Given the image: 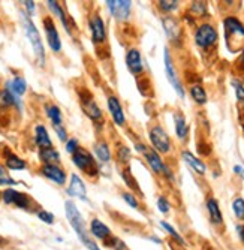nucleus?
<instances>
[{
  "instance_id": "f257e3e1",
  "label": "nucleus",
  "mask_w": 244,
  "mask_h": 250,
  "mask_svg": "<svg viewBox=\"0 0 244 250\" xmlns=\"http://www.w3.org/2000/svg\"><path fill=\"white\" fill-rule=\"evenodd\" d=\"M64 211H66V217H68L72 229L75 231L77 237L80 238V241L88 249V250H102L99 247V244L93 240L92 234L88 232L85 220L82 217V214L80 213V210L77 208L74 201H66L64 202Z\"/></svg>"
},
{
  "instance_id": "f03ea898",
  "label": "nucleus",
  "mask_w": 244,
  "mask_h": 250,
  "mask_svg": "<svg viewBox=\"0 0 244 250\" xmlns=\"http://www.w3.org/2000/svg\"><path fill=\"white\" fill-rule=\"evenodd\" d=\"M224 32L226 47L231 53H238L244 48V22L235 15L224 18Z\"/></svg>"
},
{
  "instance_id": "7ed1b4c3",
  "label": "nucleus",
  "mask_w": 244,
  "mask_h": 250,
  "mask_svg": "<svg viewBox=\"0 0 244 250\" xmlns=\"http://www.w3.org/2000/svg\"><path fill=\"white\" fill-rule=\"evenodd\" d=\"M135 148H137L138 153L142 154L145 164L148 165V168L154 174L161 175V177H163L166 180L174 181V172H172V169L166 165V162L163 161L162 156L156 150L148 147V146H145V144H142V143H135Z\"/></svg>"
},
{
  "instance_id": "20e7f679",
  "label": "nucleus",
  "mask_w": 244,
  "mask_h": 250,
  "mask_svg": "<svg viewBox=\"0 0 244 250\" xmlns=\"http://www.w3.org/2000/svg\"><path fill=\"white\" fill-rule=\"evenodd\" d=\"M193 42L201 51H211L217 47L219 42V32L216 26L210 21H204L195 27Z\"/></svg>"
},
{
  "instance_id": "39448f33",
  "label": "nucleus",
  "mask_w": 244,
  "mask_h": 250,
  "mask_svg": "<svg viewBox=\"0 0 244 250\" xmlns=\"http://www.w3.org/2000/svg\"><path fill=\"white\" fill-rule=\"evenodd\" d=\"M21 22H23V27H24V33L32 45L33 48V53H35V57H36V62L41 67L45 66V48H43V43H42V38L39 35V30L36 29L35 22L32 21V18L21 12Z\"/></svg>"
},
{
  "instance_id": "423d86ee",
  "label": "nucleus",
  "mask_w": 244,
  "mask_h": 250,
  "mask_svg": "<svg viewBox=\"0 0 244 250\" xmlns=\"http://www.w3.org/2000/svg\"><path fill=\"white\" fill-rule=\"evenodd\" d=\"M72 162L84 175H87L88 178H92V180L98 178L99 174H101V168H99V164L95 159V156L84 147H80L72 154Z\"/></svg>"
},
{
  "instance_id": "0eeeda50",
  "label": "nucleus",
  "mask_w": 244,
  "mask_h": 250,
  "mask_svg": "<svg viewBox=\"0 0 244 250\" xmlns=\"http://www.w3.org/2000/svg\"><path fill=\"white\" fill-rule=\"evenodd\" d=\"M77 93H78V99H80V105H81V109L84 114L90 119L92 122L95 123H102L105 122L103 120V114H102V109L99 108V105L96 104L93 95L88 92L87 88L81 87L77 90Z\"/></svg>"
},
{
  "instance_id": "6e6552de",
  "label": "nucleus",
  "mask_w": 244,
  "mask_h": 250,
  "mask_svg": "<svg viewBox=\"0 0 244 250\" xmlns=\"http://www.w3.org/2000/svg\"><path fill=\"white\" fill-rule=\"evenodd\" d=\"M148 140L151 147L159 154H169L172 151V143L168 132L161 125H153L148 129Z\"/></svg>"
},
{
  "instance_id": "1a4fd4ad",
  "label": "nucleus",
  "mask_w": 244,
  "mask_h": 250,
  "mask_svg": "<svg viewBox=\"0 0 244 250\" xmlns=\"http://www.w3.org/2000/svg\"><path fill=\"white\" fill-rule=\"evenodd\" d=\"M163 64H165V75H166V80L169 81V84L172 85L174 92L179 95L182 99L186 98V88L179 77V72L175 69V64H174V60H172V56H171V51L168 47H165L163 50Z\"/></svg>"
},
{
  "instance_id": "9d476101",
  "label": "nucleus",
  "mask_w": 244,
  "mask_h": 250,
  "mask_svg": "<svg viewBox=\"0 0 244 250\" xmlns=\"http://www.w3.org/2000/svg\"><path fill=\"white\" fill-rule=\"evenodd\" d=\"M2 201L6 204V206H14L17 208L26 210V211H32L33 206H36V202L26 193L18 192L15 189H5L2 192ZM38 207V206H36Z\"/></svg>"
},
{
  "instance_id": "9b49d317",
  "label": "nucleus",
  "mask_w": 244,
  "mask_h": 250,
  "mask_svg": "<svg viewBox=\"0 0 244 250\" xmlns=\"http://www.w3.org/2000/svg\"><path fill=\"white\" fill-rule=\"evenodd\" d=\"M162 26L166 33V38L174 45H182L183 42V29L179 20L172 15H162Z\"/></svg>"
},
{
  "instance_id": "f8f14e48",
  "label": "nucleus",
  "mask_w": 244,
  "mask_h": 250,
  "mask_svg": "<svg viewBox=\"0 0 244 250\" xmlns=\"http://www.w3.org/2000/svg\"><path fill=\"white\" fill-rule=\"evenodd\" d=\"M88 27H90L92 41L95 45H103L106 42V24L98 12L92 14L90 18H88Z\"/></svg>"
},
{
  "instance_id": "ddd939ff",
  "label": "nucleus",
  "mask_w": 244,
  "mask_h": 250,
  "mask_svg": "<svg viewBox=\"0 0 244 250\" xmlns=\"http://www.w3.org/2000/svg\"><path fill=\"white\" fill-rule=\"evenodd\" d=\"M205 210H207V214H208V220H210V223L214 226V228L219 229V231L224 229L225 228L224 213H222V210H220L219 201L213 195H208L207 199H205Z\"/></svg>"
},
{
  "instance_id": "4468645a",
  "label": "nucleus",
  "mask_w": 244,
  "mask_h": 250,
  "mask_svg": "<svg viewBox=\"0 0 244 250\" xmlns=\"http://www.w3.org/2000/svg\"><path fill=\"white\" fill-rule=\"evenodd\" d=\"M127 71L134 77H141L145 71V64L141 56V51L138 48H127L124 56Z\"/></svg>"
},
{
  "instance_id": "2eb2a0df",
  "label": "nucleus",
  "mask_w": 244,
  "mask_h": 250,
  "mask_svg": "<svg viewBox=\"0 0 244 250\" xmlns=\"http://www.w3.org/2000/svg\"><path fill=\"white\" fill-rule=\"evenodd\" d=\"M42 26H43V30H45V35H47V42L50 45V48L53 53H60L61 51V41H60V35H59V30L56 27V22L53 20V17L47 15L42 18Z\"/></svg>"
},
{
  "instance_id": "dca6fc26",
  "label": "nucleus",
  "mask_w": 244,
  "mask_h": 250,
  "mask_svg": "<svg viewBox=\"0 0 244 250\" xmlns=\"http://www.w3.org/2000/svg\"><path fill=\"white\" fill-rule=\"evenodd\" d=\"M106 9L109 11L111 17L116 18V21H127L130 17L132 2L127 0H106Z\"/></svg>"
},
{
  "instance_id": "f3484780",
  "label": "nucleus",
  "mask_w": 244,
  "mask_h": 250,
  "mask_svg": "<svg viewBox=\"0 0 244 250\" xmlns=\"http://www.w3.org/2000/svg\"><path fill=\"white\" fill-rule=\"evenodd\" d=\"M106 105H108L109 116H111V119H113L114 125H117L120 127L126 126V116H124L123 106L120 104V99L116 95H111L106 99Z\"/></svg>"
},
{
  "instance_id": "a211bd4d",
  "label": "nucleus",
  "mask_w": 244,
  "mask_h": 250,
  "mask_svg": "<svg viewBox=\"0 0 244 250\" xmlns=\"http://www.w3.org/2000/svg\"><path fill=\"white\" fill-rule=\"evenodd\" d=\"M39 172L45 178H48L50 181H53V183H56L57 186L66 185V178H68V175H66L64 169L60 168L59 165H42Z\"/></svg>"
},
{
  "instance_id": "6ab92c4d",
  "label": "nucleus",
  "mask_w": 244,
  "mask_h": 250,
  "mask_svg": "<svg viewBox=\"0 0 244 250\" xmlns=\"http://www.w3.org/2000/svg\"><path fill=\"white\" fill-rule=\"evenodd\" d=\"M68 195L72 196V198H77V199H81L84 202H87V189H85V185L84 181L80 175L77 174H72L71 175V183H69V188H68Z\"/></svg>"
},
{
  "instance_id": "aec40b11",
  "label": "nucleus",
  "mask_w": 244,
  "mask_h": 250,
  "mask_svg": "<svg viewBox=\"0 0 244 250\" xmlns=\"http://www.w3.org/2000/svg\"><path fill=\"white\" fill-rule=\"evenodd\" d=\"M174 129H175V135H177V140L186 143L189 138V125L187 120L184 117V114L182 111H175L174 112Z\"/></svg>"
},
{
  "instance_id": "412c9836",
  "label": "nucleus",
  "mask_w": 244,
  "mask_h": 250,
  "mask_svg": "<svg viewBox=\"0 0 244 250\" xmlns=\"http://www.w3.org/2000/svg\"><path fill=\"white\" fill-rule=\"evenodd\" d=\"M90 234H92L93 238L102 241V244L106 243L111 237L114 235L113 232H111V229L108 228V226L102 220H99L98 217L92 219V222H90Z\"/></svg>"
},
{
  "instance_id": "4be33fe9",
  "label": "nucleus",
  "mask_w": 244,
  "mask_h": 250,
  "mask_svg": "<svg viewBox=\"0 0 244 250\" xmlns=\"http://www.w3.org/2000/svg\"><path fill=\"white\" fill-rule=\"evenodd\" d=\"M182 159H183V161L195 171V174L201 175V177H204V175L207 174V165H205V162L201 161L199 157H196L192 151L183 150V151H182Z\"/></svg>"
},
{
  "instance_id": "5701e85b",
  "label": "nucleus",
  "mask_w": 244,
  "mask_h": 250,
  "mask_svg": "<svg viewBox=\"0 0 244 250\" xmlns=\"http://www.w3.org/2000/svg\"><path fill=\"white\" fill-rule=\"evenodd\" d=\"M3 159H5V165L8 169L12 171H23L27 168V164L23 157H20L18 154L12 153L9 148H3Z\"/></svg>"
},
{
  "instance_id": "b1692460",
  "label": "nucleus",
  "mask_w": 244,
  "mask_h": 250,
  "mask_svg": "<svg viewBox=\"0 0 244 250\" xmlns=\"http://www.w3.org/2000/svg\"><path fill=\"white\" fill-rule=\"evenodd\" d=\"M47 6L50 8V11L60 20L61 26L64 27L66 33H68L69 36H72V30H71V24H69V17L66 15V12L63 11L61 5L59 2H56V0H48L47 2Z\"/></svg>"
},
{
  "instance_id": "393cba45",
  "label": "nucleus",
  "mask_w": 244,
  "mask_h": 250,
  "mask_svg": "<svg viewBox=\"0 0 244 250\" xmlns=\"http://www.w3.org/2000/svg\"><path fill=\"white\" fill-rule=\"evenodd\" d=\"M35 144L39 147V150L53 147V141L48 135V130L43 125H36L35 127Z\"/></svg>"
},
{
  "instance_id": "a878e982",
  "label": "nucleus",
  "mask_w": 244,
  "mask_h": 250,
  "mask_svg": "<svg viewBox=\"0 0 244 250\" xmlns=\"http://www.w3.org/2000/svg\"><path fill=\"white\" fill-rule=\"evenodd\" d=\"M93 150H95V156L98 159V162H101V164H109L111 162V148L105 140L96 141L93 146Z\"/></svg>"
},
{
  "instance_id": "bb28decb",
  "label": "nucleus",
  "mask_w": 244,
  "mask_h": 250,
  "mask_svg": "<svg viewBox=\"0 0 244 250\" xmlns=\"http://www.w3.org/2000/svg\"><path fill=\"white\" fill-rule=\"evenodd\" d=\"M189 96L199 106H203V105H205L208 102V95H207L203 84H192L189 87Z\"/></svg>"
},
{
  "instance_id": "cd10ccee",
  "label": "nucleus",
  "mask_w": 244,
  "mask_h": 250,
  "mask_svg": "<svg viewBox=\"0 0 244 250\" xmlns=\"http://www.w3.org/2000/svg\"><path fill=\"white\" fill-rule=\"evenodd\" d=\"M39 161L43 165H59L60 164V153L54 148H42L39 150Z\"/></svg>"
},
{
  "instance_id": "c85d7f7f",
  "label": "nucleus",
  "mask_w": 244,
  "mask_h": 250,
  "mask_svg": "<svg viewBox=\"0 0 244 250\" xmlns=\"http://www.w3.org/2000/svg\"><path fill=\"white\" fill-rule=\"evenodd\" d=\"M159 225H161V228H163V231L171 237V240H172L175 244H179V246H182V247H186V246H187V243H186V240L183 238V235H182L179 231H177L171 223H168L166 220H161Z\"/></svg>"
},
{
  "instance_id": "c756f323",
  "label": "nucleus",
  "mask_w": 244,
  "mask_h": 250,
  "mask_svg": "<svg viewBox=\"0 0 244 250\" xmlns=\"http://www.w3.org/2000/svg\"><path fill=\"white\" fill-rule=\"evenodd\" d=\"M156 8L161 11L162 15H172L175 11H179L180 2L179 0H159V2H156Z\"/></svg>"
},
{
  "instance_id": "7c9ffc66",
  "label": "nucleus",
  "mask_w": 244,
  "mask_h": 250,
  "mask_svg": "<svg viewBox=\"0 0 244 250\" xmlns=\"http://www.w3.org/2000/svg\"><path fill=\"white\" fill-rule=\"evenodd\" d=\"M189 14L195 20L207 18L208 17V5H207V2H192L189 5Z\"/></svg>"
},
{
  "instance_id": "2f4dec72",
  "label": "nucleus",
  "mask_w": 244,
  "mask_h": 250,
  "mask_svg": "<svg viewBox=\"0 0 244 250\" xmlns=\"http://www.w3.org/2000/svg\"><path fill=\"white\" fill-rule=\"evenodd\" d=\"M45 114H47V117L51 120L53 126L63 125V114H61V109H60L56 104H48V105H45Z\"/></svg>"
},
{
  "instance_id": "473e14b6",
  "label": "nucleus",
  "mask_w": 244,
  "mask_h": 250,
  "mask_svg": "<svg viewBox=\"0 0 244 250\" xmlns=\"http://www.w3.org/2000/svg\"><path fill=\"white\" fill-rule=\"evenodd\" d=\"M6 85L12 90L14 95H17L18 98H20V96H23V95L26 93V90H27V83H26V80H24L23 77H20V75H17L12 81H8Z\"/></svg>"
},
{
  "instance_id": "72a5a7b5",
  "label": "nucleus",
  "mask_w": 244,
  "mask_h": 250,
  "mask_svg": "<svg viewBox=\"0 0 244 250\" xmlns=\"http://www.w3.org/2000/svg\"><path fill=\"white\" fill-rule=\"evenodd\" d=\"M231 207H232V213H234L235 219L240 220L241 223H244V198H241V196L234 198Z\"/></svg>"
},
{
  "instance_id": "f704fd0d",
  "label": "nucleus",
  "mask_w": 244,
  "mask_h": 250,
  "mask_svg": "<svg viewBox=\"0 0 244 250\" xmlns=\"http://www.w3.org/2000/svg\"><path fill=\"white\" fill-rule=\"evenodd\" d=\"M116 156H117L119 164L123 165V167L126 168V167L129 165V162H130V159H132V150H130L127 146H122V147L117 148Z\"/></svg>"
},
{
  "instance_id": "c9c22d12",
  "label": "nucleus",
  "mask_w": 244,
  "mask_h": 250,
  "mask_svg": "<svg viewBox=\"0 0 244 250\" xmlns=\"http://www.w3.org/2000/svg\"><path fill=\"white\" fill-rule=\"evenodd\" d=\"M122 198H123V201L127 204L130 208H134V210H140L141 208V204H140L138 196L135 193H132V192H123L122 193Z\"/></svg>"
},
{
  "instance_id": "e433bc0d",
  "label": "nucleus",
  "mask_w": 244,
  "mask_h": 250,
  "mask_svg": "<svg viewBox=\"0 0 244 250\" xmlns=\"http://www.w3.org/2000/svg\"><path fill=\"white\" fill-rule=\"evenodd\" d=\"M103 246H105L106 249H111V250H129L127 246L124 244V241L120 240V238L116 237V235H113L106 243H103Z\"/></svg>"
},
{
  "instance_id": "4c0bfd02",
  "label": "nucleus",
  "mask_w": 244,
  "mask_h": 250,
  "mask_svg": "<svg viewBox=\"0 0 244 250\" xmlns=\"http://www.w3.org/2000/svg\"><path fill=\"white\" fill-rule=\"evenodd\" d=\"M231 84L234 87V92H235V96H237V101L240 104H244V83L238 78H232L231 80Z\"/></svg>"
},
{
  "instance_id": "58836bf2",
  "label": "nucleus",
  "mask_w": 244,
  "mask_h": 250,
  "mask_svg": "<svg viewBox=\"0 0 244 250\" xmlns=\"http://www.w3.org/2000/svg\"><path fill=\"white\" fill-rule=\"evenodd\" d=\"M122 177H123V180H124V183H126V186L129 188V189H132L134 192H141L140 190V186H137L138 183H137V180L130 175V172L124 168V169H122Z\"/></svg>"
},
{
  "instance_id": "ea45409f",
  "label": "nucleus",
  "mask_w": 244,
  "mask_h": 250,
  "mask_svg": "<svg viewBox=\"0 0 244 250\" xmlns=\"http://www.w3.org/2000/svg\"><path fill=\"white\" fill-rule=\"evenodd\" d=\"M156 204H158V208H159V211H161L162 214H168V213L171 211V202L168 201V198H166L165 195H161V196L158 198Z\"/></svg>"
},
{
  "instance_id": "a19ab883",
  "label": "nucleus",
  "mask_w": 244,
  "mask_h": 250,
  "mask_svg": "<svg viewBox=\"0 0 244 250\" xmlns=\"http://www.w3.org/2000/svg\"><path fill=\"white\" fill-rule=\"evenodd\" d=\"M36 216L39 217V220H42L43 223H47V225H53V223L56 222L54 214L50 213V211H47V210H43V208L38 210V211H36Z\"/></svg>"
},
{
  "instance_id": "79ce46f5",
  "label": "nucleus",
  "mask_w": 244,
  "mask_h": 250,
  "mask_svg": "<svg viewBox=\"0 0 244 250\" xmlns=\"http://www.w3.org/2000/svg\"><path fill=\"white\" fill-rule=\"evenodd\" d=\"M54 127V130H56V133H57V136H59V140L60 141H63V143H66L69 138H68V130H66V127L63 126V125H59V126H53Z\"/></svg>"
},
{
  "instance_id": "37998d69",
  "label": "nucleus",
  "mask_w": 244,
  "mask_h": 250,
  "mask_svg": "<svg viewBox=\"0 0 244 250\" xmlns=\"http://www.w3.org/2000/svg\"><path fill=\"white\" fill-rule=\"evenodd\" d=\"M78 148H80V143L77 138H69L68 141H66V151H68L69 154H74Z\"/></svg>"
},
{
  "instance_id": "c03bdc74",
  "label": "nucleus",
  "mask_w": 244,
  "mask_h": 250,
  "mask_svg": "<svg viewBox=\"0 0 244 250\" xmlns=\"http://www.w3.org/2000/svg\"><path fill=\"white\" fill-rule=\"evenodd\" d=\"M235 229H237L238 240H240V243H241V244H243V247H244V223H238Z\"/></svg>"
},
{
  "instance_id": "a18cd8bd",
  "label": "nucleus",
  "mask_w": 244,
  "mask_h": 250,
  "mask_svg": "<svg viewBox=\"0 0 244 250\" xmlns=\"http://www.w3.org/2000/svg\"><path fill=\"white\" fill-rule=\"evenodd\" d=\"M15 185H18V183L15 180H12L11 177H8V175L3 177V178H0V186H8L9 188V186H15Z\"/></svg>"
},
{
  "instance_id": "49530a36",
  "label": "nucleus",
  "mask_w": 244,
  "mask_h": 250,
  "mask_svg": "<svg viewBox=\"0 0 244 250\" xmlns=\"http://www.w3.org/2000/svg\"><path fill=\"white\" fill-rule=\"evenodd\" d=\"M237 64H238V69H240V72L244 75V48L241 50V54H240V57H238V62H237Z\"/></svg>"
},
{
  "instance_id": "de8ad7c7",
  "label": "nucleus",
  "mask_w": 244,
  "mask_h": 250,
  "mask_svg": "<svg viewBox=\"0 0 244 250\" xmlns=\"http://www.w3.org/2000/svg\"><path fill=\"white\" fill-rule=\"evenodd\" d=\"M23 5H24V8L27 11V15L29 17L33 15V12H35V2H23Z\"/></svg>"
},
{
  "instance_id": "09e8293b",
  "label": "nucleus",
  "mask_w": 244,
  "mask_h": 250,
  "mask_svg": "<svg viewBox=\"0 0 244 250\" xmlns=\"http://www.w3.org/2000/svg\"><path fill=\"white\" fill-rule=\"evenodd\" d=\"M232 171H234V174H235V175H238L240 178H243V180H244V167H241V165H234Z\"/></svg>"
},
{
  "instance_id": "8fccbe9b",
  "label": "nucleus",
  "mask_w": 244,
  "mask_h": 250,
  "mask_svg": "<svg viewBox=\"0 0 244 250\" xmlns=\"http://www.w3.org/2000/svg\"><path fill=\"white\" fill-rule=\"evenodd\" d=\"M169 243H171V244H169V247H171L172 250H186L184 247H182V246H179V244H175V243H174L172 240H171Z\"/></svg>"
},
{
  "instance_id": "3c124183",
  "label": "nucleus",
  "mask_w": 244,
  "mask_h": 250,
  "mask_svg": "<svg viewBox=\"0 0 244 250\" xmlns=\"http://www.w3.org/2000/svg\"><path fill=\"white\" fill-rule=\"evenodd\" d=\"M3 177H6V172H5V168L0 165V178H3Z\"/></svg>"
},
{
  "instance_id": "603ef678",
  "label": "nucleus",
  "mask_w": 244,
  "mask_h": 250,
  "mask_svg": "<svg viewBox=\"0 0 244 250\" xmlns=\"http://www.w3.org/2000/svg\"><path fill=\"white\" fill-rule=\"evenodd\" d=\"M2 246H6V240L0 237V247H2Z\"/></svg>"
}]
</instances>
